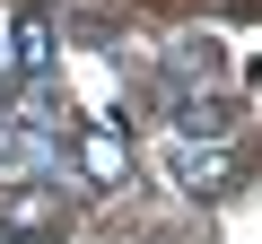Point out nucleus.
Listing matches in <instances>:
<instances>
[{
	"mask_svg": "<svg viewBox=\"0 0 262 244\" xmlns=\"http://www.w3.org/2000/svg\"><path fill=\"white\" fill-rule=\"evenodd\" d=\"M18 79H53V27H44V9H18Z\"/></svg>",
	"mask_w": 262,
	"mask_h": 244,
	"instance_id": "nucleus-6",
	"label": "nucleus"
},
{
	"mask_svg": "<svg viewBox=\"0 0 262 244\" xmlns=\"http://www.w3.org/2000/svg\"><path fill=\"white\" fill-rule=\"evenodd\" d=\"M0 235L9 244H53L61 235V192L53 183H9L0 192Z\"/></svg>",
	"mask_w": 262,
	"mask_h": 244,
	"instance_id": "nucleus-2",
	"label": "nucleus"
},
{
	"mask_svg": "<svg viewBox=\"0 0 262 244\" xmlns=\"http://www.w3.org/2000/svg\"><path fill=\"white\" fill-rule=\"evenodd\" d=\"M61 157H79V175H88V183H131V149H122V140H105V131H70V140H61Z\"/></svg>",
	"mask_w": 262,
	"mask_h": 244,
	"instance_id": "nucleus-4",
	"label": "nucleus"
},
{
	"mask_svg": "<svg viewBox=\"0 0 262 244\" xmlns=\"http://www.w3.org/2000/svg\"><path fill=\"white\" fill-rule=\"evenodd\" d=\"M166 122H175V140L227 149V131H236V105H227V87H166Z\"/></svg>",
	"mask_w": 262,
	"mask_h": 244,
	"instance_id": "nucleus-1",
	"label": "nucleus"
},
{
	"mask_svg": "<svg viewBox=\"0 0 262 244\" xmlns=\"http://www.w3.org/2000/svg\"><path fill=\"white\" fill-rule=\"evenodd\" d=\"M227 175H236V157H227V149L175 140V183H184V192H227Z\"/></svg>",
	"mask_w": 262,
	"mask_h": 244,
	"instance_id": "nucleus-5",
	"label": "nucleus"
},
{
	"mask_svg": "<svg viewBox=\"0 0 262 244\" xmlns=\"http://www.w3.org/2000/svg\"><path fill=\"white\" fill-rule=\"evenodd\" d=\"M227 79V53L210 35H175L166 44V87H219Z\"/></svg>",
	"mask_w": 262,
	"mask_h": 244,
	"instance_id": "nucleus-3",
	"label": "nucleus"
}]
</instances>
